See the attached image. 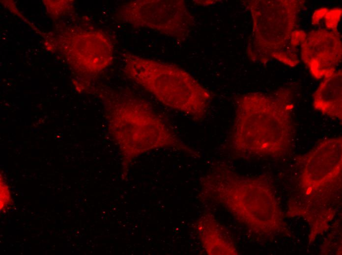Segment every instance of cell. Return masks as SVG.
<instances>
[{
	"instance_id": "cell-1",
	"label": "cell",
	"mask_w": 342,
	"mask_h": 255,
	"mask_svg": "<svg viewBox=\"0 0 342 255\" xmlns=\"http://www.w3.org/2000/svg\"><path fill=\"white\" fill-rule=\"evenodd\" d=\"M292 94L251 93L238 100L232 140L242 152L277 156L288 150L294 133Z\"/></svg>"
},
{
	"instance_id": "cell-2",
	"label": "cell",
	"mask_w": 342,
	"mask_h": 255,
	"mask_svg": "<svg viewBox=\"0 0 342 255\" xmlns=\"http://www.w3.org/2000/svg\"><path fill=\"white\" fill-rule=\"evenodd\" d=\"M253 31L247 49L251 60L266 63L275 58L290 66L299 62L296 47L306 34L296 30L305 1L298 0H249Z\"/></svg>"
},
{
	"instance_id": "cell-3",
	"label": "cell",
	"mask_w": 342,
	"mask_h": 255,
	"mask_svg": "<svg viewBox=\"0 0 342 255\" xmlns=\"http://www.w3.org/2000/svg\"><path fill=\"white\" fill-rule=\"evenodd\" d=\"M124 71L164 104L197 120L205 115L211 99L209 92L189 74L172 64L122 54Z\"/></svg>"
},
{
	"instance_id": "cell-4",
	"label": "cell",
	"mask_w": 342,
	"mask_h": 255,
	"mask_svg": "<svg viewBox=\"0 0 342 255\" xmlns=\"http://www.w3.org/2000/svg\"><path fill=\"white\" fill-rule=\"evenodd\" d=\"M117 17L134 27L179 38L187 35L194 22L183 0H132L120 7Z\"/></svg>"
},
{
	"instance_id": "cell-5",
	"label": "cell",
	"mask_w": 342,
	"mask_h": 255,
	"mask_svg": "<svg viewBox=\"0 0 342 255\" xmlns=\"http://www.w3.org/2000/svg\"><path fill=\"white\" fill-rule=\"evenodd\" d=\"M115 103L116 119L119 120L117 135H146L157 146L169 145L176 141L173 134L143 100L122 94L116 97Z\"/></svg>"
},
{
	"instance_id": "cell-6",
	"label": "cell",
	"mask_w": 342,
	"mask_h": 255,
	"mask_svg": "<svg viewBox=\"0 0 342 255\" xmlns=\"http://www.w3.org/2000/svg\"><path fill=\"white\" fill-rule=\"evenodd\" d=\"M301 56L314 78L331 75L342 60L339 32L324 29L311 31L301 43Z\"/></svg>"
},
{
	"instance_id": "cell-7",
	"label": "cell",
	"mask_w": 342,
	"mask_h": 255,
	"mask_svg": "<svg viewBox=\"0 0 342 255\" xmlns=\"http://www.w3.org/2000/svg\"><path fill=\"white\" fill-rule=\"evenodd\" d=\"M341 136L320 142L305 159L303 179L307 184L318 186L340 174L342 168Z\"/></svg>"
},
{
	"instance_id": "cell-8",
	"label": "cell",
	"mask_w": 342,
	"mask_h": 255,
	"mask_svg": "<svg viewBox=\"0 0 342 255\" xmlns=\"http://www.w3.org/2000/svg\"><path fill=\"white\" fill-rule=\"evenodd\" d=\"M342 73L325 77L314 95V108L332 118L342 120Z\"/></svg>"
},
{
	"instance_id": "cell-9",
	"label": "cell",
	"mask_w": 342,
	"mask_h": 255,
	"mask_svg": "<svg viewBox=\"0 0 342 255\" xmlns=\"http://www.w3.org/2000/svg\"><path fill=\"white\" fill-rule=\"evenodd\" d=\"M341 13L342 10L340 8L327 11L325 18L328 27L332 28L333 30H337L336 27L340 20Z\"/></svg>"
},
{
	"instance_id": "cell-10",
	"label": "cell",
	"mask_w": 342,
	"mask_h": 255,
	"mask_svg": "<svg viewBox=\"0 0 342 255\" xmlns=\"http://www.w3.org/2000/svg\"><path fill=\"white\" fill-rule=\"evenodd\" d=\"M0 210H3L11 202V197L8 186L3 181L0 182Z\"/></svg>"
}]
</instances>
